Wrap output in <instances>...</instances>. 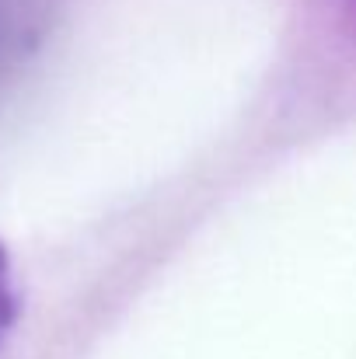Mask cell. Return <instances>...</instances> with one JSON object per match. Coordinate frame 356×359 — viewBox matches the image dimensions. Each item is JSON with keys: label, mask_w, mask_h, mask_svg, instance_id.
Here are the masks:
<instances>
[{"label": "cell", "mask_w": 356, "mask_h": 359, "mask_svg": "<svg viewBox=\"0 0 356 359\" xmlns=\"http://www.w3.org/2000/svg\"><path fill=\"white\" fill-rule=\"evenodd\" d=\"M18 304H14V290H11V272H7V255L0 248V342L7 335V328L14 325Z\"/></svg>", "instance_id": "1"}]
</instances>
